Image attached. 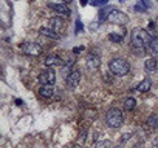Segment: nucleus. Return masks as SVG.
I'll list each match as a JSON object with an SVG mask.
<instances>
[{
	"instance_id": "2f4dec72",
	"label": "nucleus",
	"mask_w": 158,
	"mask_h": 148,
	"mask_svg": "<svg viewBox=\"0 0 158 148\" xmlns=\"http://www.w3.org/2000/svg\"><path fill=\"white\" fill-rule=\"evenodd\" d=\"M133 148H139V146H136V145H135V146H133Z\"/></svg>"
},
{
	"instance_id": "dca6fc26",
	"label": "nucleus",
	"mask_w": 158,
	"mask_h": 148,
	"mask_svg": "<svg viewBox=\"0 0 158 148\" xmlns=\"http://www.w3.org/2000/svg\"><path fill=\"white\" fill-rule=\"evenodd\" d=\"M150 87H152V82H150V79H144L138 87H136V90H138V93H147L149 90H150Z\"/></svg>"
},
{
	"instance_id": "9b49d317",
	"label": "nucleus",
	"mask_w": 158,
	"mask_h": 148,
	"mask_svg": "<svg viewBox=\"0 0 158 148\" xmlns=\"http://www.w3.org/2000/svg\"><path fill=\"white\" fill-rule=\"evenodd\" d=\"M45 65L48 66V68H53V66H64L65 65V62L60 59V57H57V56H48L47 59H45Z\"/></svg>"
},
{
	"instance_id": "423d86ee",
	"label": "nucleus",
	"mask_w": 158,
	"mask_h": 148,
	"mask_svg": "<svg viewBox=\"0 0 158 148\" xmlns=\"http://www.w3.org/2000/svg\"><path fill=\"white\" fill-rule=\"evenodd\" d=\"M56 82V72L53 68H47L39 74V84L40 85H54Z\"/></svg>"
},
{
	"instance_id": "0eeeda50",
	"label": "nucleus",
	"mask_w": 158,
	"mask_h": 148,
	"mask_svg": "<svg viewBox=\"0 0 158 148\" xmlns=\"http://www.w3.org/2000/svg\"><path fill=\"white\" fill-rule=\"evenodd\" d=\"M20 49H22L25 54L34 56V57L42 54V46H40L39 43H36V42H25V43L20 45Z\"/></svg>"
},
{
	"instance_id": "aec40b11",
	"label": "nucleus",
	"mask_w": 158,
	"mask_h": 148,
	"mask_svg": "<svg viewBox=\"0 0 158 148\" xmlns=\"http://www.w3.org/2000/svg\"><path fill=\"white\" fill-rule=\"evenodd\" d=\"M109 40L110 42H115V43H119V42H123V36L121 34H116V33H110L109 34Z\"/></svg>"
},
{
	"instance_id": "4468645a",
	"label": "nucleus",
	"mask_w": 158,
	"mask_h": 148,
	"mask_svg": "<svg viewBox=\"0 0 158 148\" xmlns=\"http://www.w3.org/2000/svg\"><path fill=\"white\" fill-rule=\"evenodd\" d=\"M147 49H149V53L152 54V57H156V59H158V36H153V37H152V40H150Z\"/></svg>"
},
{
	"instance_id": "6ab92c4d",
	"label": "nucleus",
	"mask_w": 158,
	"mask_h": 148,
	"mask_svg": "<svg viewBox=\"0 0 158 148\" xmlns=\"http://www.w3.org/2000/svg\"><path fill=\"white\" fill-rule=\"evenodd\" d=\"M110 10H112V8H104V10H101V11H99V16H98L99 22H106V20H107V17H109V13H110Z\"/></svg>"
},
{
	"instance_id": "7ed1b4c3",
	"label": "nucleus",
	"mask_w": 158,
	"mask_h": 148,
	"mask_svg": "<svg viewBox=\"0 0 158 148\" xmlns=\"http://www.w3.org/2000/svg\"><path fill=\"white\" fill-rule=\"evenodd\" d=\"M106 123H107L110 128H119V127L124 123L123 111L118 110V108H110V110L106 113Z\"/></svg>"
},
{
	"instance_id": "c85d7f7f",
	"label": "nucleus",
	"mask_w": 158,
	"mask_h": 148,
	"mask_svg": "<svg viewBox=\"0 0 158 148\" xmlns=\"http://www.w3.org/2000/svg\"><path fill=\"white\" fill-rule=\"evenodd\" d=\"M89 2H90V0H81V5H82V6H85Z\"/></svg>"
},
{
	"instance_id": "f8f14e48",
	"label": "nucleus",
	"mask_w": 158,
	"mask_h": 148,
	"mask_svg": "<svg viewBox=\"0 0 158 148\" xmlns=\"http://www.w3.org/2000/svg\"><path fill=\"white\" fill-rule=\"evenodd\" d=\"M39 33H40V36H44V37H47V39H54V40L59 39V33H56V31H54L53 28H50L48 25L44 26V28H40Z\"/></svg>"
},
{
	"instance_id": "5701e85b",
	"label": "nucleus",
	"mask_w": 158,
	"mask_h": 148,
	"mask_svg": "<svg viewBox=\"0 0 158 148\" xmlns=\"http://www.w3.org/2000/svg\"><path fill=\"white\" fill-rule=\"evenodd\" d=\"M76 25H77V26H76V33H81V31H82V23H81V20H77Z\"/></svg>"
},
{
	"instance_id": "cd10ccee",
	"label": "nucleus",
	"mask_w": 158,
	"mask_h": 148,
	"mask_svg": "<svg viewBox=\"0 0 158 148\" xmlns=\"http://www.w3.org/2000/svg\"><path fill=\"white\" fill-rule=\"evenodd\" d=\"M82 49H84V48H82V46H77V48H74V49H73V51H74V53H81V51H82Z\"/></svg>"
},
{
	"instance_id": "c756f323",
	"label": "nucleus",
	"mask_w": 158,
	"mask_h": 148,
	"mask_svg": "<svg viewBox=\"0 0 158 148\" xmlns=\"http://www.w3.org/2000/svg\"><path fill=\"white\" fill-rule=\"evenodd\" d=\"M71 0H60V3H70Z\"/></svg>"
},
{
	"instance_id": "2eb2a0df",
	"label": "nucleus",
	"mask_w": 158,
	"mask_h": 148,
	"mask_svg": "<svg viewBox=\"0 0 158 148\" xmlns=\"http://www.w3.org/2000/svg\"><path fill=\"white\" fill-rule=\"evenodd\" d=\"M156 65H158V59L156 57H149L146 62H144V68L147 72H153L156 69Z\"/></svg>"
},
{
	"instance_id": "f257e3e1",
	"label": "nucleus",
	"mask_w": 158,
	"mask_h": 148,
	"mask_svg": "<svg viewBox=\"0 0 158 148\" xmlns=\"http://www.w3.org/2000/svg\"><path fill=\"white\" fill-rule=\"evenodd\" d=\"M150 40H152V36L143 28H135L130 33V43H132V48L135 51L136 49H146L149 46Z\"/></svg>"
},
{
	"instance_id": "6e6552de",
	"label": "nucleus",
	"mask_w": 158,
	"mask_h": 148,
	"mask_svg": "<svg viewBox=\"0 0 158 148\" xmlns=\"http://www.w3.org/2000/svg\"><path fill=\"white\" fill-rule=\"evenodd\" d=\"M79 80H81V71H79L77 68H73L71 72L65 77V84L70 90H74L79 85Z\"/></svg>"
},
{
	"instance_id": "f3484780",
	"label": "nucleus",
	"mask_w": 158,
	"mask_h": 148,
	"mask_svg": "<svg viewBox=\"0 0 158 148\" xmlns=\"http://www.w3.org/2000/svg\"><path fill=\"white\" fill-rule=\"evenodd\" d=\"M147 127L150 130H158V114H150L147 119Z\"/></svg>"
},
{
	"instance_id": "9d476101",
	"label": "nucleus",
	"mask_w": 158,
	"mask_h": 148,
	"mask_svg": "<svg viewBox=\"0 0 158 148\" xmlns=\"http://www.w3.org/2000/svg\"><path fill=\"white\" fill-rule=\"evenodd\" d=\"M48 8H51L57 14H64V16H68L70 14V8L65 3H48Z\"/></svg>"
},
{
	"instance_id": "20e7f679",
	"label": "nucleus",
	"mask_w": 158,
	"mask_h": 148,
	"mask_svg": "<svg viewBox=\"0 0 158 148\" xmlns=\"http://www.w3.org/2000/svg\"><path fill=\"white\" fill-rule=\"evenodd\" d=\"M107 22H110V23H113V25H121V26H124V25H127V23H129V17H127L123 11L112 8V10H110V13H109Z\"/></svg>"
},
{
	"instance_id": "1a4fd4ad",
	"label": "nucleus",
	"mask_w": 158,
	"mask_h": 148,
	"mask_svg": "<svg viewBox=\"0 0 158 148\" xmlns=\"http://www.w3.org/2000/svg\"><path fill=\"white\" fill-rule=\"evenodd\" d=\"M48 26L53 28L56 33H62L65 29V22L62 20V17H53V19H50Z\"/></svg>"
},
{
	"instance_id": "473e14b6",
	"label": "nucleus",
	"mask_w": 158,
	"mask_h": 148,
	"mask_svg": "<svg viewBox=\"0 0 158 148\" xmlns=\"http://www.w3.org/2000/svg\"><path fill=\"white\" fill-rule=\"evenodd\" d=\"M115 148H121V146H115Z\"/></svg>"
},
{
	"instance_id": "f03ea898",
	"label": "nucleus",
	"mask_w": 158,
	"mask_h": 148,
	"mask_svg": "<svg viewBox=\"0 0 158 148\" xmlns=\"http://www.w3.org/2000/svg\"><path fill=\"white\" fill-rule=\"evenodd\" d=\"M109 68H110L112 74H115V76H127L129 71H130L129 62L126 59H121V57L112 59L109 62Z\"/></svg>"
},
{
	"instance_id": "72a5a7b5",
	"label": "nucleus",
	"mask_w": 158,
	"mask_h": 148,
	"mask_svg": "<svg viewBox=\"0 0 158 148\" xmlns=\"http://www.w3.org/2000/svg\"><path fill=\"white\" fill-rule=\"evenodd\" d=\"M119 2H124V0H119Z\"/></svg>"
},
{
	"instance_id": "39448f33",
	"label": "nucleus",
	"mask_w": 158,
	"mask_h": 148,
	"mask_svg": "<svg viewBox=\"0 0 158 148\" xmlns=\"http://www.w3.org/2000/svg\"><path fill=\"white\" fill-rule=\"evenodd\" d=\"M85 65H87V68H89L90 71H96V69H99V66H101V56H99V53H96V51H90V53L87 54Z\"/></svg>"
},
{
	"instance_id": "4be33fe9",
	"label": "nucleus",
	"mask_w": 158,
	"mask_h": 148,
	"mask_svg": "<svg viewBox=\"0 0 158 148\" xmlns=\"http://www.w3.org/2000/svg\"><path fill=\"white\" fill-rule=\"evenodd\" d=\"M107 2L109 0H92V5L93 6H104V5H107Z\"/></svg>"
},
{
	"instance_id": "7c9ffc66",
	"label": "nucleus",
	"mask_w": 158,
	"mask_h": 148,
	"mask_svg": "<svg viewBox=\"0 0 158 148\" xmlns=\"http://www.w3.org/2000/svg\"><path fill=\"white\" fill-rule=\"evenodd\" d=\"M71 148H81V145H73Z\"/></svg>"
},
{
	"instance_id": "bb28decb",
	"label": "nucleus",
	"mask_w": 158,
	"mask_h": 148,
	"mask_svg": "<svg viewBox=\"0 0 158 148\" xmlns=\"http://www.w3.org/2000/svg\"><path fill=\"white\" fill-rule=\"evenodd\" d=\"M130 137H132V134H126V136L123 137V142H127V140H129Z\"/></svg>"
},
{
	"instance_id": "412c9836",
	"label": "nucleus",
	"mask_w": 158,
	"mask_h": 148,
	"mask_svg": "<svg viewBox=\"0 0 158 148\" xmlns=\"http://www.w3.org/2000/svg\"><path fill=\"white\" fill-rule=\"evenodd\" d=\"M95 148H112V142L110 140H99L95 143Z\"/></svg>"
},
{
	"instance_id": "b1692460",
	"label": "nucleus",
	"mask_w": 158,
	"mask_h": 148,
	"mask_svg": "<svg viewBox=\"0 0 158 148\" xmlns=\"http://www.w3.org/2000/svg\"><path fill=\"white\" fill-rule=\"evenodd\" d=\"M135 11H146V6H143V5H135Z\"/></svg>"
},
{
	"instance_id": "a878e982",
	"label": "nucleus",
	"mask_w": 158,
	"mask_h": 148,
	"mask_svg": "<svg viewBox=\"0 0 158 148\" xmlns=\"http://www.w3.org/2000/svg\"><path fill=\"white\" fill-rule=\"evenodd\" d=\"M141 2L144 3L146 8H150V6H152V2H150V0H141Z\"/></svg>"
},
{
	"instance_id": "ddd939ff",
	"label": "nucleus",
	"mask_w": 158,
	"mask_h": 148,
	"mask_svg": "<svg viewBox=\"0 0 158 148\" xmlns=\"http://www.w3.org/2000/svg\"><path fill=\"white\" fill-rule=\"evenodd\" d=\"M54 94V87L53 85H42L39 90V96L44 99H51Z\"/></svg>"
},
{
	"instance_id": "393cba45",
	"label": "nucleus",
	"mask_w": 158,
	"mask_h": 148,
	"mask_svg": "<svg viewBox=\"0 0 158 148\" xmlns=\"http://www.w3.org/2000/svg\"><path fill=\"white\" fill-rule=\"evenodd\" d=\"M152 148H158V136L153 137V140H152Z\"/></svg>"
},
{
	"instance_id": "a211bd4d",
	"label": "nucleus",
	"mask_w": 158,
	"mask_h": 148,
	"mask_svg": "<svg viewBox=\"0 0 158 148\" xmlns=\"http://www.w3.org/2000/svg\"><path fill=\"white\" fill-rule=\"evenodd\" d=\"M135 107H136V99L127 97V99L124 100V110H126V111H132Z\"/></svg>"
}]
</instances>
